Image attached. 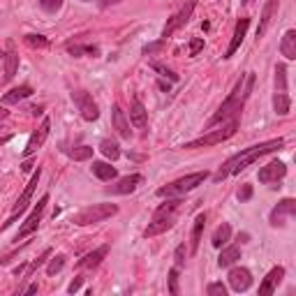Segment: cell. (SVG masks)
Instances as JSON below:
<instances>
[{
	"label": "cell",
	"instance_id": "db71d44e",
	"mask_svg": "<svg viewBox=\"0 0 296 296\" xmlns=\"http://www.w3.org/2000/svg\"><path fill=\"white\" fill-rule=\"evenodd\" d=\"M0 56H2V54H0Z\"/></svg>",
	"mask_w": 296,
	"mask_h": 296
},
{
	"label": "cell",
	"instance_id": "cb8c5ba5",
	"mask_svg": "<svg viewBox=\"0 0 296 296\" xmlns=\"http://www.w3.org/2000/svg\"><path fill=\"white\" fill-rule=\"evenodd\" d=\"M238 259H241V248H238V245H229V248H224L220 252V257H218V266H220V269H227V266L236 264Z\"/></svg>",
	"mask_w": 296,
	"mask_h": 296
},
{
	"label": "cell",
	"instance_id": "2e32d148",
	"mask_svg": "<svg viewBox=\"0 0 296 296\" xmlns=\"http://www.w3.org/2000/svg\"><path fill=\"white\" fill-rule=\"evenodd\" d=\"M49 128H51V121H49V118H44V121H42V125H40V130H37V132H33V135H30V139H28L26 150H23V155H26V157H30V155H33L35 150L42 146V144L47 142Z\"/></svg>",
	"mask_w": 296,
	"mask_h": 296
},
{
	"label": "cell",
	"instance_id": "4316f807",
	"mask_svg": "<svg viewBox=\"0 0 296 296\" xmlns=\"http://www.w3.org/2000/svg\"><path fill=\"white\" fill-rule=\"evenodd\" d=\"M93 174L100 178V181H114L116 178V167H111L109 162H93Z\"/></svg>",
	"mask_w": 296,
	"mask_h": 296
},
{
	"label": "cell",
	"instance_id": "ffe728a7",
	"mask_svg": "<svg viewBox=\"0 0 296 296\" xmlns=\"http://www.w3.org/2000/svg\"><path fill=\"white\" fill-rule=\"evenodd\" d=\"M109 248H111L109 243H107V245H100V248H97V250H93V252H88V255L83 257V259H79V264H76V266H79V269H88V271L97 269V266H100V264H102V259L107 257Z\"/></svg>",
	"mask_w": 296,
	"mask_h": 296
},
{
	"label": "cell",
	"instance_id": "3957f363",
	"mask_svg": "<svg viewBox=\"0 0 296 296\" xmlns=\"http://www.w3.org/2000/svg\"><path fill=\"white\" fill-rule=\"evenodd\" d=\"M238 123H241V114L231 116L229 121H222V128L220 130H211L209 135L199 137V139H195V142H188L185 144V150H195V148H211V146H218V144L227 142L229 137L236 135V130H238Z\"/></svg>",
	"mask_w": 296,
	"mask_h": 296
},
{
	"label": "cell",
	"instance_id": "e575fe53",
	"mask_svg": "<svg viewBox=\"0 0 296 296\" xmlns=\"http://www.w3.org/2000/svg\"><path fill=\"white\" fill-rule=\"evenodd\" d=\"M26 42L30 44V47H37V49L49 47V40L44 37V35H26Z\"/></svg>",
	"mask_w": 296,
	"mask_h": 296
},
{
	"label": "cell",
	"instance_id": "8d00e7d4",
	"mask_svg": "<svg viewBox=\"0 0 296 296\" xmlns=\"http://www.w3.org/2000/svg\"><path fill=\"white\" fill-rule=\"evenodd\" d=\"M169 294L178 296V269L176 266L169 271Z\"/></svg>",
	"mask_w": 296,
	"mask_h": 296
},
{
	"label": "cell",
	"instance_id": "44dd1931",
	"mask_svg": "<svg viewBox=\"0 0 296 296\" xmlns=\"http://www.w3.org/2000/svg\"><path fill=\"white\" fill-rule=\"evenodd\" d=\"M130 121H132V125H135L137 130H146L148 128V111H146V107H144V102L139 100V97H135V102H132Z\"/></svg>",
	"mask_w": 296,
	"mask_h": 296
},
{
	"label": "cell",
	"instance_id": "603a6c76",
	"mask_svg": "<svg viewBox=\"0 0 296 296\" xmlns=\"http://www.w3.org/2000/svg\"><path fill=\"white\" fill-rule=\"evenodd\" d=\"M280 51H283V56L287 61H296V30L294 28L285 33L283 42H280Z\"/></svg>",
	"mask_w": 296,
	"mask_h": 296
},
{
	"label": "cell",
	"instance_id": "7c38bea8",
	"mask_svg": "<svg viewBox=\"0 0 296 296\" xmlns=\"http://www.w3.org/2000/svg\"><path fill=\"white\" fill-rule=\"evenodd\" d=\"M229 287L234 292H248L250 285H252V273H250V269H245V266H236V269L229 271Z\"/></svg>",
	"mask_w": 296,
	"mask_h": 296
},
{
	"label": "cell",
	"instance_id": "7a4b0ae2",
	"mask_svg": "<svg viewBox=\"0 0 296 296\" xmlns=\"http://www.w3.org/2000/svg\"><path fill=\"white\" fill-rule=\"evenodd\" d=\"M255 74L248 72V74H241V79L236 81L234 90L227 95V100L222 102L220 107H218V111L213 116H211V121L206 123V130H211L213 125H218V123L222 121H229L231 116L241 114L243 111V104H245V100L250 97V93H252V88H255Z\"/></svg>",
	"mask_w": 296,
	"mask_h": 296
},
{
	"label": "cell",
	"instance_id": "f35d334b",
	"mask_svg": "<svg viewBox=\"0 0 296 296\" xmlns=\"http://www.w3.org/2000/svg\"><path fill=\"white\" fill-rule=\"evenodd\" d=\"M206 294L209 296H227V287L222 283H211L209 287H206Z\"/></svg>",
	"mask_w": 296,
	"mask_h": 296
},
{
	"label": "cell",
	"instance_id": "60d3db41",
	"mask_svg": "<svg viewBox=\"0 0 296 296\" xmlns=\"http://www.w3.org/2000/svg\"><path fill=\"white\" fill-rule=\"evenodd\" d=\"M202 49H204V40H202V37H195V40L190 42V56H197Z\"/></svg>",
	"mask_w": 296,
	"mask_h": 296
},
{
	"label": "cell",
	"instance_id": "c3c4849f",
	"mask_svg": "<svg viewBox=\"0 0 296 296\" xmlns=\"http://www.w3.org/2000/svg\"><path fill=\"white\" fill-rule=\"evenodd\" d=\"M42 109H44V107H30V114H33V116H40Z\"/></svg>",
	"mask_w": 296,
	"mask_h": 296
},
{
	"label": "cell",
	"instance_id": "52a82bcc",
	"mask_svg": "<svg viewBox=\"0 0 296 296\" xmlns=\"http://www.w3.org/2000/svg\"><path fill=\"white\" fill-rule=\"evenodd\" d=\"M116 213H118V206H116V204H93V206L79 211V213L72 218V222L79 224V227H86V224H95V222H104L107 218L116 216Z\"/></svg>",
	"mask_w": 296,
	"mask_h": 296
},
{
	"label": "cell",
	"instance_id": "ac0fdd59",
	"mask_svg": "<svg viewBox=\"0 0 296 296\" xmlns=\"http://www.w3.org/2000/svg\"><path fill=\"white\" fill-rule=\"evenodd\" d=\"M248 28H250L248 16L238 19V23H236V28H234V37H231V42H229V47H227V51H224L222 58H231V56L236 54V49L241 47V42H243V37H245V33H248Z\"/></svg>",
	"mask_w": 296,
	"mask_h": 296
},
{
	"label": "cell",
	"instance_id": "9c48e42d",
	"mask_svg": "<svg viewBox=\"0 0 296 296\" xmlns=\"http://www.w3.org/2000/svg\"><path fill=\"white\" fill-rule=\"evenodd\" d=\"M195 5H197L195 0H188V2H185V5H183L181 9H178V12H176L174 16H171V19L167 21V26L162 28V40L171 37V35H174L176 30H178V28H183L185 23H188L190 16H192V12H195Z\"/></svg>",
	"mask_w": 296,
	"mask_h": 296
},
{
	"label": "cell",
	"instance_id": "4fadbf2b",
	"mask_svg": "<svg viewBox=\"0 0 296 296\" xmlns=\"http://www.w3.org/2000/svg\"><path fill=\"white\" fill-rule=\"evenodd\" d=\"M294 216H296V202H294V199H283L276 209L271 211L269 222L273 224V227H283L285 218H294Z\"/></svg>",
	"mask_w": 296,
	"mask_h": 296
},
{
	"label": "cell",
	"instance_id": "74e56055",
	"mask_svg": "<svg viewBox=\"0 0 296 296\" xmlns=\"http://www.w3.org/2000/svg\"><path fill=\"white\" fill-rule=\"evenodd\" d=\"M153 70H155V72H160V76H164V79H169V81H178V74H174L169 68L160 65V63H153Z\"/></svg>",
	"mask_w": 296,
	"mask_h": 296
},
{
	"label": "cell",
	"instance_id": "f5cc1de1",
	"mask_svg": "<svg viewBox=\"0 0 296 296\" xmlns=\"http://www.w3.org/2000/svg\"><path fill=\"white\" fill-rule=\"evenodd\" d=\"M241 2H243V5H248V2H250V0H241Z\"/></svg>",
	"mask_w": 296,
	"mask_h": 296
},
{
	"label": "cell",
	"instance_id": "8992f818",
	"mask_svg": "<svg viewBox=\"0 0 296 296\" xmlns=\"http://www.w3.org/2000/svg\"><path fill=\"white\" fill-rule=\"evenodd\" d=\"M292 109V100L287 93V68L283 63L276 65V93H273V111L278 116H287Z\"/></svg>",
	"mask_w": 296,
	"mask_h": 296
},
{
	"label": "cell",
	"instance_id": "83f0119b",
	"mask_svg": "<svg viewBox=\"0 0 296 296\" xmlns=\"http://www.w3.org/2000/svg\"><path fill=\"white\" fill-rule=\"evenodd\" d=\"M229 238H231V227H229L227 222H222L220 227L216 229V234H213L211 243H213V248H222V245H224Z\"/></svg>",
	"mask_w": 296,
	"mask_h": 296
},
{
	"label": "cell",
	"instance_id": "484cf974",
	"mask_svg": "<svg viewBox=\"0 0 296 296\" xmlns=\"http://www.w3.org/2000/svg\"><path fill=\"white\" fill-rule=\"evenodd\" d=\"M30 95H33V88L30 86H19V88H12L9 93H5L2 102H5V104H19L21 100H26Z\"/></svg>",
	"mask_w": 296,
	"mask_h": 296
},
{
	"label": "cell",
	"instance_id": "7402d4cb",
	"mask_svg": "<svg viewBox=\"0 0 296 296\" xmlns=\"http://www.w3.org/2000/svg\"><path fill=\"white\" fill-rule=\"evenodd\" d=\"M111 121H114V128H116V132L123 137V139H130V123H128V116H125V111H123L118 104L114 107V114H111Z\"/></svg>",
	"mask_w": 296,
	"mask_h": 296
},
{
	"label": "cell",
	"instance_id": "f6af8a7d",
	"mask_svg": "<svg viewBox=\"0 0 296 296\" xmlns=\"http://www.w3.org/2000/svg\"><path fill=\"white\" fill-rule=\"evenodd\" d=\"M35 292H37V285H28V287L21 292V294H35Z\"/></svg>",
	"mask_w": 296,
	"mask_h": 296
},
{
	"label": "cell",
	"instance_id": "b9f144b4",
	"mask_svg": "<svg viewBox=\"0 0 296 296\" xmlns=\"http://www.w3.org/2000/svg\"><path fill=\"white\" fill-rule=\"evenodd\" d=\"M164 44H167V40H160V42H155V44H148V47L144 49V54H148V56L155 54V51H160V49L164 47Z\"/></svg>",
	"mask_w": 296,
	"mask_h": 296
},
{
	"label": "cell",
	"instance_id": "ab89813d",
	"mask_svg": "<svg viewBox=\"0 0 296 296\" xmlns=\"http://www.w3.org/2000/svg\"><path fill=\"white\" fill-rule=\"evenodd\" d=\"M174 259H176V269H183V266H185V245H178V248H176Z\"/></svg>",
	"mask_w": 296,
	"mask_h": 296
},
{
	"label": "cell",
	"instance_id": "d6986e66",
	"mask_svg": "<svg viewBox=\"0 0 296 296\" xmlns=\"http://www.w3.org/2000/svg\"><path fill=\"white\" fill-rule=\"evenodd\" d=\"M283 278H285V269H283V266H276V269H271L269 276L264 278V283L259 285V294H262V296H271L273 292L278 290V285L283 283Z\"/></svg>",
	"mask_w": 296,
	"mask_h": 296
},
{
	"label": "cell",
	"instance_id": "bcb514c9",
	"mask_svg": "<svg viewBox=\"0 0 296 296\" xmlns=\"http://www.w3.org/2000/svg\"><path fill=\"white\" fill-rule=\"evenodd\" d=\"M116 2H121V0H100L102 7H109V5H116Z\"/></svg>",
	"mask_w": 296,
	"mask_h": 296
},
{
	"label": "cell",
	"instance_id": "f907efd6",
	"mask_svg": "<svg viewBox=\"0 0 296 296\" xmlns=\"http://www.w3.org/2000/svg\"><path fill=\"white\" fill-rule=\"evenodd\" d=\"M9 139H12V135H5V137H0V146H5V144L9 142Z\"/></svg>",
	"mask_w": 296,
	"mask_h": 296
},
{
	"label": "cell",
	"instance_id": "4dcf8cb0",
	"mask_svg": "<svg viewBox=\"0 0 296 296\" xmlns=\"http://www.w3.org/2000/svg\"><path fill=\"white\" fill-rule=\"evenodd\" d=\"M70 157L76 162H83V160H90L93 157V148L90 146H79V148H74L72 153H70Z\"/></svg>",
	"mask_w": 296,
	"mask_h": 296
},
{
	"label": "cell",
	"instance_id": "ee69618b",
	"mask_svg": "<svg viewBox=\"0 0 296 296\" xmlns=\"http://www.w3.org/2000/svg\"><path fill=\"white\" fill-rule=\"evenodd\" d=\"M81 285H83V278H74L72 283H70V287H68V292L70 294H76V292L81 290Z\"/></svg>",
	"mask_w": 296,
	"mask_h": 296
},
{
	"label": "cell",
	"instance_id": "5b68a950",
	"mask_svg": "<svg viewBox=\"0 0 296 296\" xmlns=\"http://www.w3.org/2000/svg\"><path fill=\"white\" fill-rule=\"evenodd\" d=\"M206 178H209L206 171H195V174H188L183 178H176L174 183H169V185L157 190V197H181L185 192H190V190H195L197 185H202Z\"/></svg>",
	"mask_w": 296,
	"mask_h": 296
},
{
	"label": "cell",
	"instance_id": "7bdbcfd3",
	"mask_svg": "<svg viewBox=\"0 0 296 296\" xmlns=\"http://www.w3.org/2000/svg\"><path fill=\"white\" fill-rule=\"evenodd\" d=\"M250 197H252V185H243V188L238 190V199H241V202H248Z\"/></svg>",
	"mask_w": 296,
	"mask_h": 296
},
{
	"label": "cell",
	"instance_id": "d6a6232c",
	"mask_svg": "<svg viewBox=\"0 0 296 296\" xmlns=\"http://www.w3.org/2000/svg\"><path fill=\"white\" fill-rule=\"evenodd\" d=\"M49 257H51V248H47V250H44V252H42V257H40V259H35V262L30 264V266H28V276H26V278H33V273H35V271H37V269H40L42 264L47 262Z\"/></svg>",
	"mask_w": 296,
	"mask_h": 296
},
{
	"label": "cell",
	"instance_id": "11a10c76",
	"mask_svg": "<svg viewBox=\"0 0 296 296\" xmlns=\"http://www.w3.org/2000/svg\"><path fill=\"white\" fill-rule=\"evenodd\" d=\"M86 2H88V0H86Z\"/></svg>",
	"mask_w": 296,
	"mask_h": 296
},
{
	"label": "cell",
	"instance_id": "1f68e13d",
	"mask_svg": "<svg viewBox=\"0 0 296 296\" xmlns=\"http://www.w3.org/2000/svg\"><path fill=\"white\" fill-rule=\"evenodd\" d=\"M63 266H65V255H56L47 266V273L49 276H56V273H61Z\"/></svg>",
	"mask_w": 296,
	"mask_h": 296
},
{
	"label": "cell",
	"instance_id": "277c9868",
	"mask_svg": "<svg viewBox=\"0 0 296 296\" xmlns=\"http://www.w3.org/2000/svg\"><path fill=\"white\" fill-rule=\"evenodd\" d=\"M178 206H181V199H171V197H167V202L162 204L160 209L153 213V220H150V224L146 227L144 236L150 238V236H157V234H162V231H167V229L174 227Z\"/></svg>",
	"mask_w": 296,
	"mask_h": 296
},
{
	"label": "cell",
	"instance_id": "f546056e",
	"mask_svg": "<svg viewBox=\"0 0 296 296\" xmlns=\"http://www.w3.org/2000/svg\"><path fill=\"white\" fill-rule=\"evenodd\" d=\"M16 70H19V56L14 54V51H9V54L5 56V81H9L16 74Z\"/></svg>",
	"mask_w": 296,
	"mask_h": 296
},
{
	"label": "cell",
	"instance_id": "d4e9b609",
	"mask_svg": "<svg viewBox=\"0 0 296 296\" xmlns=\"http://www.w3.org/2000/svg\"><path fill=\"white\" fill-rule=\"evenodd\" d=\"M204 227H206V213H199V216L195 218V227H192V241H190V250H192V255L199 250Z\"/></svg>",
	"mask_w": 296,
	"mask_h": 296
},
{
	"label": "cell",
	"instance_id": "7dc6e473",
	"mask_svg": "<svg viewBox=\"0 0 296 296\" xmlns=\"http://www.w3.org/2000/svg\"><path fill=\"white\" fill-rule=\"evenodd\" d=\"M23 271H26V264H21V266H16V269H14V276H21Z\"/></svg>",
	"mask_w": 296,
	"mask_h": 296
},
{
	"label": "cell",
	"instance_id": "836d02e7",
	"mask_svg": "<svg viewBox=\"0 0 296 296\" xmlns=\"http://www.w3.org/2000/svg\"><path fill=\"white\" fill-rule=\"evenodd\" d=\"M68 51H70L72 56H81V54L97 56V54H100V49H97V47H90V44H86V47H68Z\"/></svg>",
	"mask_w": 296,
	"mask_h": 296
},
{
	"label": "cell",
	"instance_id": "e0dca14e",
	"mask_svg": "<svg viewBox=\"0 0 296 296\" xmlns=\"http://www.w3.org/2000/svg\"><path fill=\"white\" fill-rule=\"evenodd\" d=\"M278 7H280V0H266V5H264V9H262L259 26H257V40L266 35V30H269V26H271V21H273V16L278 14Z\"/></svg>",
	"mask_w": 296,
	"mask_h": 296
},
{
	"label": "cell",
	"instance_id": "f1b7e54d",
	"mask_svg": "<svg viewBox=\"0 0 296 296\" xmlns=\"http://www.w3.org/2000/svg\"><path fill=\"white\" fill-rule=\"evenodd\" d=\"M100 150H102V155L109 157L111 162L121 157V148H118V144H116V142H111V139H102V142H100Z\"/></svg>",
	"mask_w": 296,
	"mask_h": 296
},
{
	"label": "cell",
	"instance_id": "9a60e30c",
	"mask_svg": "<svg viewBox=\"0 0 296 296\" xmlns=\"http://www.w3.org/2000/svg\"><path fill=\"white\" fill-rule=\"evenodd\" d=\"M142 174H130L125 178H121L118 183L114 185H109L107 188V195H130V192H135L139 185H142Z\"/></svg>",
	"mask_w": 296,
	"mask_h": 296
},
{
	"label": "cell",
	"instance_id": "681fc988",
	"mask_svg": "<svg viewBox=\"0 0 296 296\" xmlns=\"http://www.w3.org/2000/svg\"><path fill=\"white\" fill-rule=\"evenodd\" d=\"M21 169H23V171H30V169H33V162H23V164H21Z\"/></svg>",
	"mask_w": 296,
	"mask_h": 296
},
{
	"label": "cell",
	"instance_id": "816d5d0a",
	"mask_svg": "<svg viewBox=\"0 0 296 296\" xmlns=\"http://www.w3.org/2000/svg\"><path fill=\"white\" fill-rule=\"evenodd\" d=\"M2 118H7V111H5V109H0V121H2Z\"/></svg>",
	"mask_w": 296,
	"mask_h": 296
},
{
	"label": "cell",
	"instance_id": "ba28073f",
	"mask_svg": "<svg viewBox=\"0 0 296 296\" xmlns=\"http://www.w3.org/2000/svg\"><path fill=\"white\" fill-rule=\"evenodd\" d=\"M40 176H42V171L37 169L33 176H30V181H28V185H26V190L21 192V197L16 199V204L12 206V216H9V220L2 224V229H7L9 224H14L16 222V218L23 213V211L28 209V204H30V199H33V192H35V188H37V183H40Z\"/></svg>",
	"mask_w": 296,
	"mask_h": 296
},
{
	"label": "cell",
	"instance_id": "30bf717a",
	"mask_svg": "<svg viewBox=\"0 0 296 296\" xmlns=\"http://www.w3.org/2000/svg\"><path fill=\"white\" fill-rule=\"evenodd\" d=\"M47 204H49V195H44L40 202H37V206L33 209V213L28 216V220L21 224L19 234H16V238H14V241H23V238H28L30 234H35V231H37V227H40V220H42V213H44V209H47Z\"/></svg>",
	"mask_w": 296,
	"mask_h": 296
},
{
	"label": "cell",
	"instance_id": "6da1fadb",
	"mask_svg": "<svg viewBox=\"0 0 296 296\" xmlns=\"http://www.w3.org/2000/svg\"><path fill=\"white\" fill-rule=\"evenodd\" d=\"M283 146H285V139H271V142H264V144H259V146H250V148H245V150H241V153L231 155V157L218 169L216 181H224L229 176L241 174L250 164H255L259 157H264V155H269V153H276V150H280Z\"/></svg>",
	"mask_w": 296,
	"mask_h": 296
},
{
	"label": "cell",
	"instance_id": "d590c367",
	"mask_svg": "<svg viewBox=\"0 0 296 296\" xmlns=\"http://www.w3.org/2000/svg\"><path fill=\"white\" fill-rule=\"evenodd\" d=\"M40 7L49 14H56L63 7V0H40Z\"/></svg>",
	"mask_w": 296,
	"mask_h": 296
},
{
	"label": "cell",
	"instance_id": "5bb4252c",
	"mask_svg": "<svg viewBox=\"0 0 296 296\" xmlns=\"http://www.w3.org/2000/svg\"><path fill=\"white\" fill-rule=\"evenodd\" d=\"M72 97H74V102L79 104V111H81V116H83L86 121H97V118H100V109H97V104H95L93 97H90L88 93L79 90V93H74Z\"/></svg>",
	"mask_w": 296,
	"mask_h": 296
},
{
	"label": "cell",
	"instance_id": "8fae6325",
	"mask_svg": "<svg viewBox=\"0 0 296 296\" xmlns=\"http://www.w3.org/2000/svg\"><path fill=\"white\" fill-rule=\"evenodd\" d=\"M285 176H287V164L280 160H273L266 167L259 169L257 178H259V183H278V181H283Z\"/></svg>",
	"mask_w": 296,
	"mask_h": 296
}]
</instances>
